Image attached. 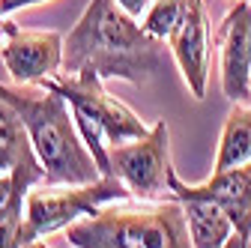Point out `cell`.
Wrapping results in <instances>:
<instances>
[{
	"label": "cell",
	"instance_id": "6da1fadb",
	"mask_svg": "<svg viewBox=\"0 0 251 248\" xmlns=\"http://www.w3.org/2000/svg\"><path fill=\"white\" fill-rule=\"evenodd\" d=\"M168 60H174L168 42L152 39L117 0H90L63 36V75L147 84L168 69Z\"/></svg>",
	"mask_w": 251,
	"mask_h": 248
},
{
	"label": "cell",
	"instance_id": "7a4b0ae2",
	"mask_svg": "<svg viewBox=\"0 0 251 248\" xmlns=\"http://www.w3.org/2000/svg\"><path fill=\"white\" fill-rule=\"evenodd\" d=\"M0 99L21 117L39 165L45 168L42 185H87L102 176L93 152L84 147L69 102L54 90H30L0 84Z\"/></svg>",
	"mask_w": 251,
	"mask_h": 248
},
{
	"label": "cell",
	"instance_id": "3957f363",
	"mask_svg": "<svg viewBox=\"0 0 251 248\" xmlns=\"http://www.w3.org/2000/svg\"><path fill=\"white\" fill-rule=\"evenodd\" d=\"M75 248H195L176 200L111 203L66 230Z\"/></svg>",
	"mask_w": 251,
	"mask_h": 248
},
{
	"label": "cell",
	"instance_id": "277c9868",
	"mask_svg": "<svg viewBox=\"0 0 251 248\" xmlns=\"http://www.w3.org/2000/svg\"><path fill=\"white\" fill-rule=\"evenodd\" d=\"M39 87L60 93L69 102L78 135H81L84 147L93 152L102 176H111L108 174V147L138 141L150 132L147 123L126 102L111 96L105 90V81L90 75V72H81V75H63L60 72L57 78H51Z\"/></svg>",
	"mask_w": 251,
	"mask_h": 248
},
{
	"label": "cell",
	"instance_id": "5b68a950",
	"mask_svg": "<svg viewBox=\"0 0 251 248\" xmlns=\"http://www.w3.org/2000/svg\"><path fill=\"white\" fill-rule=\"evenodd\" d=\"M120 200H132V195L117 176H99L87 185H36L24 203L21 239L24 245H33L45 236L66 233L75 222H84Z\"/></svg>",
	"mask_w": 251,
	"mask_h": 248
},
{
	"label": "cell",
	"instance_id": "8992f818",
	"mask_svg": "<svg viewBox=\"0 0 251 248\" xmlns=\"http://www.w3.org/2000/svg\"><path fill=\"white\" fill-rule=\"evenodd\" d=\"M108 174L117 176L135 200L155 203L171 200V129L168 123H152L138 141L108 147Z\"/></svg>",
	"mask_w": 251,
	"mask_h": 248
},
{
	"label": "cell",
	"instance_id": "52a82bcc",
	"mask_svg": "<svg viewBox=\"0 0 251 248\" xmlns=\"http://www.w3.org/2000/svg\"><path fill=\"white\" fill-rule=\"evenodd\" d=\"M218 75L230 105L251 102V0H236L215 30Z\"/></svg>",
	"mask_w": 251,
	"mask_h": 248
},
{
	"label": "cell",
	"instance_id": "ba28073f",
	"mask_svg": "<svg viewBox=\"0 0 251 248\" xmlns=\"http://www.w3.org/2000/svg\"><path fill=\"white\" fill-rule=\"evenodd\" d=\"M0 60L15 87H39L63 72V36L54 30L15 27L0 45Z\"/></svg>",
	"mask_w": 251,
	"mask_h": 248
},
{
	"label": "cell",
	"instance_id": "9c48e42d",
	"mask_svg": "<svg viewBox=\"0 0 251 248\" xmlns=\"http://www.w3.org/2000/svg\"><path fill=\"white\" fill-rule=\"evenodd\" d=\"M212 42L215 33L209 30V15H206V0H185L182 21L168 39L171 57L182 72V81L195 99L206 96L209 84V57H212Z\"/></svg>",
	"mask_w": 251,
	"mask_h": 248
},
{
	"label": "cell",
	"instance_id": "30bf717a",
	"mask_svg": "<svg viewBox=\"0 0 251 248\" xmlns=\"http://www.w3.org/2000/svg\"><path fill=\"white\" fill-rule=\"evenodd\" d=\"M171 200H176L185 212V224H188V236H192L195 248H225L236 230L233 222L227 219V212L218 206L212 198L201 195L195 185H188L176 176H171Z\"/></svg>",
	"mask_w": 251,
	"mask_h": 248
},
{
	"label": "cell",
	"instance_id": "8fae6325",
	"mask_svg": "<svg viewBox=\"0 0 251 248\" xmlns=\"http://www.w3.org/2000/svg\"><path fill=\"white\" fill-rule=\"evenodd\" d=\"M195 189L212 198L227 212L233 230L242 242H251V162L227 171H212V176Z\"/></svg>",
	"mask_w": 251,
	"mask_h": 248
},
{
	"label": "cell",
	"instance_id": "7c38bea8",
	"mask_svg": "<svg viewBox=\"0 0 251 248\" xmlns=\"http://www.w3.org/2000/svg\"><path fill=\"white\" fill-rule=\"evenodd\" d=\"M248 162H251V108L233 105L225 117L212 171H227V168H239Z\"/></svg>",
	"mask_w": 251,
	"mask_h": 248
},
{
	"label": "cell",
	"instance_id": "4fadbf2b",
	"mask_svg": "<svg viewBox=\"0 0 251 248\" xmlns=\"http://www.w3.org/2000/svg\"><path fill=\"white\" fill-rule=\"evenodd\" d=\"M33 159H36V152L27 138L21 117L15 114V108L9 102L0 99V176L18 171L21 165L33 162Z\"/></svg>",
	"mask_w": 251,
	"mask_h": 248
},
{
	"label": "cell",
	"instance_id": "5bb4252c",
	"mask_svg": "<svg viewBox=\"0 0 251 248\" xmlns=\"http://www.w3.org/2000/svg\"><path fill=\"white\" fill-rule=\"evenodd\" d=\"M182 12H185V0H152L150 9L141 15V27L152 39L168 42L176 24L182 21Z\"/></svg>",
	"mask_w": 251,
	"mask_h": 248
},
{
	"label": "cell",
	"instance_id": "9a60e30c",
	"mask_svg": "<svg viewBox=\"0 0 251 248\" xmlns=\"http://www.w3.org/2000/svg\"><path fill=\"white\" fill-rule=\"evenodd\" d=\"M42 3H51V0H0V15H12V12H21V9H30V6H42Z\"/></svg>",
	"mask_w": 251,
	"mask_h": 248
},
{
	"label": "cell",
	"instance_id": "2e32d148",
	"mask_svg": "<svg viewBox=\"0 0 251 248\" xmlns=\"http://www.w3.org/2000/svg\"><path fill=\"white\" fill-rule=\"evenodd\" d=\"M150 3H152V0H117V6H120L123 12H129L132 18H141V15L150 9Z\"/></svg>",
	"mask_w": 251,
	"mask_h": 248
},
{
	"label": "cell",
	"instance_id": "e0dca14e",
	"mask_svg": "<svg viewBox=\"0 0 251 248\" xmlns=\"http://www.w3.org/2000/svg\"><path fill=\"white\" fill-rule=\"evenodd\" d=\"M12 30H15V24H12L6 15H0V45H3V42L9 39V33H12Z\"/></svg>",
	"mask_w": 251,
	"mask_h": 248
},
{
	"label": "cell",
	"instance_id": "ac0fdd59",
	"mask_svg": "<svg viewBox=\"0 0 251 248\" xmlns=\"http://www.w3.org/2000/svg\"><path fill=\"white\" fill-rule=\"evenodd\" d=\"M225 248H248V242H242L239 236H233V239H230V242H227Z\"/></svg>",
	"mask_w": 251,
	"mask_h": 248
},
{
	"label": "cell",
	"instance_id": "d6986e66",
	"mask_svg": "<svg viewBox=\"0 0 251 248\" xmlns=\"http://www.w3.org/2000/svg\"><path fill=\"white\" fill-rule=\"evenodd\" d=\"M24 248H42V242H33V245H24Z\"/></svg>",
	"mask_w": 251,
	"mask_h": 248
},
{
	"label": "cell",
	"instance_id": "ffe728a7",
	"mask_svg": "<svg viewBox=\"0 0 251 248\" xmlns=\"http://www.w3.org/2000/svg\"><path fill=\"white\" fill-rule=\"evenodd\" d=\"M42 248H51V245H45V242H42Z\"/></svg>",
	"mask_w": 251,
	"mask_h": 248
}]
</instances>
